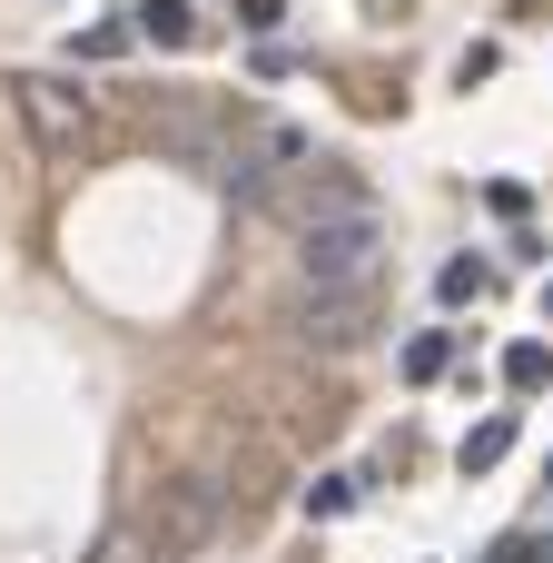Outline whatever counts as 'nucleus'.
Returning <instances> with one entry per match:
<instances>
[{
  "label": "nucleus",
  "instance_id": "nucleus-1",
  "mask_svg": "<svg viewBox=\"0 0 553 563\" xmlns=\"http://www.w3.org/2000/svg\"><path fill=\"white\" fill-rule=\"evenodd\" d=\"M307 158H317V139H307L297 119H267V109H237V129H228V158H218L208 178H218V188H237V198L257 208V198H267V188H277L287 168H307Z\"/></svg>",
  "mask_w": 553,
  "mask_h": 563
},
{
  "label": "nucleus",
  "instance_id": "nucleus-2",
  "mask_svg": "<svg viewBox=\"0 0 553 563\" xmlns=\"http://www.w3.org/2000/svg\"><path fill=\"white\" fill-rule=\"evenodd\" d=\"M386 247H396L386 208H346V218H327V228L297 238V267H307V287H376Z\"/></svg>",
  "mask_w": 553,
  "mask_h": 563
},
{
  "label": "nucleus",
  "instance_id": "nucleus-3",
  "mask_svg": "<svg viewBox=\"0 0 553 563\" xmlns=\"http://www.w3.org/2000/svg\"><path fill=\"white\" fill-rule=\"evenodd\" d=\"M257 208H267L277 228H297V238H307V228H327V218H346V208H376V198H366L356 158H327V148H317V158H307V168H287Z\"/></svg>",
  "mask_w": 553,
  "mask_h": 563
},
{
  "label": "nucleus",
  "instance_id": "nucleus-4",
  "mask_svg": "<svg viewBox=\"0 0 553 563\" xmlns=\"http://www.w3.org/2000/svg\"><path fill=\"white\" fill-rule=\"evenodd\" d=\"M10 99H20V119H30V139H40V158H89V139H99L89 89L49 79V69H20V79H10Z\"/></svg>",
  "mask_w": 553,
  "mask_h": 563
},
{
  "label": "nucleus",
  "instance_id": "nucleus-5",
  "mask_svg": "<svg viewBox=\"0 0 553 563\" xmlns=\"http://www.w3.org/2000/svg\"><path fill=\"white\" fill-rule=\"evenodd\" d=\"M218 515H228V485L218 475H178V485H158V505H148V554H198L208 534H218Z\"/></svg>",
  "mask_w": 553,
  "mask_h": 563
},
{
  "label": "nucleus",
  "instance_id": "nucleus-6",
  "mask_svg": "<svg viewBox=\"0 0 553 563\" xmlns=\"http://www.w3.org/2000/svg\"><path fill=\"white\" fill-rule=\"evenodd\" d=\"M287 327H297V346L346 356V346H366V336H376V287H307V297L287 307Z\"/></svg>",
  "mask_w": 553,
  "mask_h": 563
},
{
  "label": "nucleus",
  "instance_id": "nucleus-7",
  "mask_svg": "<svg viewBox=\"0 0 553 563\" xmlns=\"http://www.w3.org/2000/svg\"><path fill=\"white\" fill-rule=\"evenodd\" d=\"M139 40H158V49H188L198 40V10L188 0H139V20H129Z\"/></svg>",
  "mask_w": 553,
  "mask_h": 563
},
{
  "label": "nucleus",
  "instance_id": "nucleus-8",
  "mask_svg": "<svg viewBox=\"0 0 553 563\" xmlns=\"http://www.w3.org/2000/svg\"><path fill=\"white\" fill-rule=\"evenodd\" d=\"M505 455H515V416H485V426L465 435V455H455V465H465V475H495Z\"/></svg>",
  "mask_w": 553,
  "mask_h": 563
},
{
  "label": "nucleus",
  "instance_id": "nucleus-9",
  "mask_svg": "<svg viewBox=\"0 0 553 563\" xmlns=\"http://www.w3.org/2000/svg\"><path fill=\"white\" fill-rule=\"evenodd\" d=\"M544 376H553V346H534V336H524V346H505V386H515V396H534Z\"/></svg>",
  "mask_w": 553,
  "mask_h": 563
},
{
  "label": "nucleus",
  "instance_id": "nucleus-10",
  "mask_svg": "<svg viewBox=\"0 0 553 563\" xmlns=\"http://www.w3.org/2000/svg\"><path fill=\"white\" fill-rule=\"evenodd\" d=\"M129 40H139V30H129V20H89V30H79V59H119V49H129Z\"/></svg>",
  "mask_w": 553,
  "mask_h": 563
},
{
  "label": "nucleus",
  "instance_id": "nucleus-11",
  "mask_svg": "<svg viewBox=\"0 0 553 563\" xmlns=\"http://www.w3.org/2000/svg\"><path fill=\"white\" fill-rule=\"evenodd\" d=\"M435 297H445V307H465V297H485V267H475V257H455V267L435 277Z\"/></svg>",
  "mask_w": 553,
  "mask_h": 563
},
{
  "label": "nucleus",
  "instance_id": "nucleus-12",
  "mask_svg": "<svg viewBox=\"0 0 553 563\" xmlns=\"http://www.w3.org/2000/svg\"><path fill=\"white\" fill-rule=\"evenodd\" d=\"M445 356H455V346H445V336H435V327H425V336H416V346H406V376H416V386H425V376H445Z\"/></svg>",
  "mask_w": 553,
  "mask_h": 563
},
{
  "label": "nucleus",
  "instance_id": "nucleus-13",
  "mask_svg": "<svg viewBox=\"0 0 553 563\" xmlns=\"http://www.w3.org/2000/svg\"><path fill=\"white\" fill-rule=\"evenodd\" d=\"M89 563H148V534L119 525V534H99V554H89Z\"/></svg>",
  "mask_w": 553,
  "mask_h": 563
},
{
  "label": "nucleus",
  "instance_id": "nucleus-14",
  "mask_svg": "<svg viewBox=\"0 0 553 563\" xmlns=\"http://www.w3.org/2000/svg\"><path fill=\"white\" fill-rule=\"evenodd\" d=\"M346 505H356V475H327V485L307 495V515H346Z\"/></svg>",
  "mask_w": 553,
  "mask_h": 563
},
{
  "label": "nucleus",
  "instance_id": "nucleus-15",
  "mask_svg": "<svg viewBox=\"0 0 553 563\" xmlns=\"http://www.w3.org/2000/svg\"><path fill=\"white\" fill-rule=\"evenodd\" d=\"M544 307H553V287H544Z\"/></svg>",
  "mask_w": 553,
  "mask_h": 563
}]
</instances>
